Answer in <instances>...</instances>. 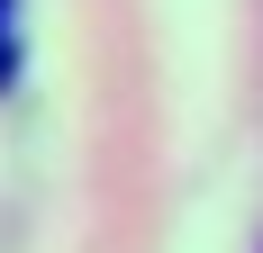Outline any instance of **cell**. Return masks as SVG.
<instances>
[{
	"mask_svg": "<svg viewBox=\"0 0 263 253\" xmlns=\"http://www.w3.org/2000/svg\"><path fill=\"white\" fill-rule=\"evenodd\" d=\"M27 73V0H0V91H18Z\"/></svg>",
	"mask_w": 263,
	"mask_h": 253,
	"instance_id": "obj_1",
	"label": "cell"
}]
</instances>
